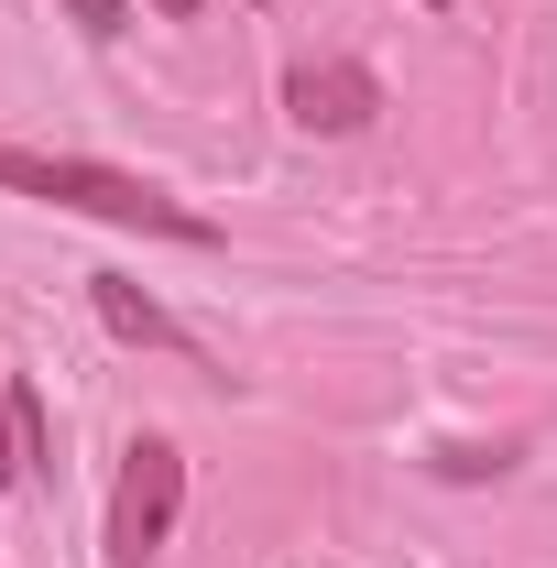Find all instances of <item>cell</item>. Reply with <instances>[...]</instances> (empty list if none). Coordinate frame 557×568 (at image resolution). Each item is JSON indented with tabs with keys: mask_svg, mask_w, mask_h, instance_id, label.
Wrapping results in <instances>:
<instances>
[{
	"mask_svg": "<svg viewBox=\"0 0 557 568\" xmlns=\"http://www.w3.org/2000/svg\"><path fill=\"white\" fill-rule=\"evenodd\" d=\"M0 186L11 197H44V209H77V219H110V230H142V241H186L209 252L219 230L186 197H164L153 175H121L99 153H33V142H0Z\"/></svg>",
	"mask_w": 557,
	"mask_h": 568,
	"instance_id": "obj_1",
	"label": "cell"
},
{
	"mask_svg": "<svg viewBox=\"0 0 557 568\" xmlns=\"http://www.w3.org/2000/svg\"><path fill=\"white\" fill-rule=\"evenodd\" d=\"M175 514H186V448L175 437H132L121 481H110V568H153Z\"/></svg>",
	"mask_w": 557,
	"mask_h": 568,
	"instance_id": "obj_2",
	"label": "cell"
},
{
	"mask_svg": "<svg viewBox=\"0 0 557 568\" xmlns=\"http://www.w3.org/2000/svg\"><path fill=\"white\" fill-rule=\"evenodd\" d=\"M372 110H383V77L372 67H350V55H306V67H284V121L295 132H372Z\"/></svg>",
	"mask_w": 557,
	"mask_h": 568,
	"instance_id": "obj_3",
	"label": "cell"
},
{
	"mask_svg": "<svg viewBox=\"0 0 557 568\" xmlns=\"http://www.w3.org/2000/svg\"><path fill=\"white\" fill-rule=\"evenodd\" d=\"M88 306H99V328H110V339H132V351L209 361L198 339H186V328H175V317H164V306H153V295H142V284H121V274H88Z\"/></svg>",
	"mask_w": 557,
	"mask_h": 568,
	"instance_id": "obj_4",
	"label": "cell"
},
{
	"mask_svg": "<svg viewBox=\"0 0 557 568\" xmlns=\"http://www.w3.org/2000/svg\"><path fill=\"white\" fill-rule=\"evenodd\" d=\"M33 470V437H22V405H11V372H0V493Z\"/></svg>",
	"mask_w": 557,
	"mask_h": 568,
	"instance_id": "obj_5",
	"label": "cell"
},
{
	"mask_svg": "<svg viewBox=\"0 0 557 568\" xmlns=\"http://www.w3.org/2000/svg\"><path fill=\"white\" fill-rule=\"evenodd\" d=\"M67 22L88 44H110V33H132V0H67Z\"/></svg>",
	"mask_w": 557,
	"mask_h": 568,
	"instance_id": "obj_6",
	"label": "cell"
},
{
	"mask_svg": "<svg viewBox=\"0 0 557 568\" xmlns=\"http://www.w3.org/2000/svg\"><path fill=\"white\" fill-rule=\"evenodd\" d=\"M448 481H482V470H514V448H437Z\"/></svg>",
	"mask_w": 557,
	"mask_h": 568,
	"instance_id": "obj_7",
	"label": "cell"
},
{
	"mask_svg": "<svg viewBox=\"0 0 557 568\" xmlns=\"http://www.w3.org/2000/svg\"><path fill=\"white\" fill-rule=\"evenodd\" d=\"M153 11H164V22H198V11H209V0H153Z\"/></svg>",
	"mask_w": 557,
	"mask_h": 568,
	"instance_id": "obj_8",
	"label": "cell"
},
{
	"mask_svg": "<svg viewBox=\"0 0 557 568\" xmlns=\"http://www.w3.org/2000/svg\"><path fill=\"white\" fill-rule=\"evenodd\" d=\"M426 11H448V0H426Z\"/></svg>",
	"mask_w": 557,
	"mask_h": 568,
	"instance_id": "obj_9",
	"label": "cell"
}]
</instances>
